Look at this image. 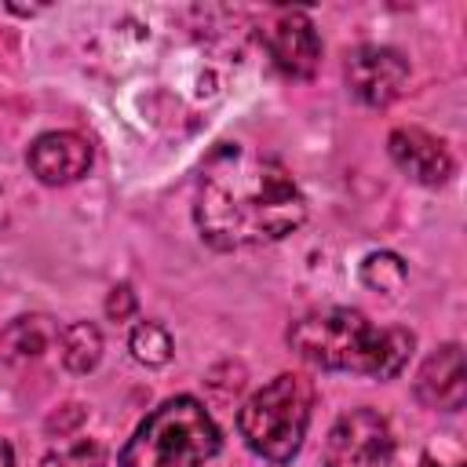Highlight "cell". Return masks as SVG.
<instances>
[{"mask_svg":"<svg viewBox=\"0 0 467 467\" xmlns=\"http://www.w3.org/2000/svg\"><path fill=\"white\" fill-rule=\"evenodd\" d=\"M193 219L212 248L237 252L288 237L306 219V201L281 161L226 142L201 168Z\"/></svg>","mask_w":467,"mask_h":467,"instance_id":"6da1fadb","label":"cell"},{"mask_svg":"<svg viewBox=\"0 0 467 467\" xmlns=\"http://www.w3.org/2000/svg\"><path fill=\"white\" fill-rule=\"evenodd\" d=\"M288 343L303 361L317 368L394 379L412 358L416 336L398 325L379 328L376 321H368L361 310L350 306H321L292 321Z\"/></svg>","mask_w":467,"mask_h":467,"instance_id":"7a4b0ae2","label":"cell"},{"mask_svg":"<svg viewBox=\"0 0 467 467\" xmlns=\"http://www.w3.org/2000/svg\"><path fill=\"white\" fill-rule=\"evenodd\" d=\"M219 452V427L197 398H168L128 438L120 467H204Z\"/></svg>","mask_w":467,"mask_h":467,"instance_id":"3957f363","label":"cell"},{"mask_svg":"<svg viewBox=\"0 0 467 467\" xmlns=\"http://www.w3.org/2000/svg\"><path fill=\"white\" fill-rule=\"evenodd\" d=\"M314 409V383L299 372H281L263 383L237 412L244 445L266 463H288L303 449Z\"/></svg>","mask_w":467,"mask_h":467,"instance_id":"277c9868","label":"cell"},{"mask_svg":"<svg viewBox=\"0 0 467 467\" xmlns=\"http://www.w3.org/2000/svg\"><path fill=\"white\" fill-rule=\"evenodd\" d=\"M325 467H398L390 423L372 409L343 412L328 431Z\"/></svg>","mask_w":467,"mask_h":467,"instance_id":"5b68a950","label":"cell"},{"mask_svg":"<svg viewBox=\"0 0 467 467\" xmlns=\"http://www.w3.org/2000/svg\"><path fill=\"white\" fill-rule=\"evenodd\" d=\"M409 84V62L394 47L365 44L347 58V88L365 106H390Z\"/></svg>","mask_w":467,"mask_h":467,"instance_id":"8992f818","label":"cell"},{"mask_svg":"<svg viewBox=\"0 0 467 467\" xmlns=\"http://www.w3.org/2000/svg\"><path fill=\"white\" fill-rule=\"evenodd\" d=\"M263 40H266L274 66L285 77H292V80L314 77V69L321 62V40H317V29L306 11H277L274 22L263 29Z\"/></svg>","mask_w":467,"mask_h":467,"instance_id":"52a82bcc","label":"cell"},{"mask_svg":"<svg viewBox=\"0 0 467 467\" xmlns=\"http://www.w3.org/2000/svg\"><path fill=\"white\" fill-rule=\"evenodd\" d=\"M387 150L394 157V164L412 179V182H423V186H441L452 179V153L445 150L441 139L427 135L423 128H398L390 131L387 139Z\"/></svg>","mask_w":467,"mask_h":467,"instance_id":"ba28073f","label":"cell"},{"mask_svg":"<svg viewBox=\"0 0 467 467\" xmlns=\"http://www.w3.org/2000/svg\"><path fill=\"white\" fill-rule=\"evenodd\" d=\"M416 398L427 409L456 412L467 401V368H463V347L445 343L438 347L416 372Z\"/></svg>","mask_w":467,"mask_h":467,"instance_id":"9c48e42d","label":"cell"},{"mask_svg":"<svg viewBox=\"0 0 467 467\" xmlns=\"http://www.w3.org/2000/svg\"><path fill=\"white\" fill-rule=\"evenodd\" d=\"M91 146L77 131H47L29 146V171L47 186H66L88 175Z\"/></svg>","mask_w":467,"mask_h":467,"instance_id":"30bf717a","label":"cell"},{"mask_svg":"<svg viewBox=\"0 0 467 467\" xmlns=\"http://www.w3.org/2000/svg\"><path fill=\"white\" fill-rule=\"evenodd\" d=\"M58 347H62V365L77 376L91 372L102 358V332L91 325V321H73L62 328L58 336Z\"/></svg>","mask_w":467,"mask_h":467,"instance_id":"8fae6325","label":"cell"},{"mask_svg":"<svg viewBox=\"0 0 467 467\" xmlns=\"http://www.w3.org/2000/svg\"><path fill=\"white\" fill-rule=\"evenodd\" d=\"M47 347V328L40 317H15L0 332V358L4 361H26L36 358Z\"/></svg>","mask_w":467,"mask_h":467,"instance_id":"7c38bea8","label":"cell"},{"mask_svg":"<svg viewBox=\"0 0 467 467\" xmlns=\"http://www.w3.org/2000/svg\"><path fill=\"white\" fill-rule=\"evenodd\" d=\"M409 281V270L405 263L394 255V252H372L365 255L361 263V285H368L372 292H383V296H398Z\"/></svg>","mask_w":467,"mask_h":467,"instance_id":"4fadbf2b","label":"cell"},{"mask_svg":"<svg viewBox=\"0 0 467 467\" xmlns=\"http://www.w3.org/2000/svg\"><path fill=\"white\" fill-rule=\"evenodd\" d=\"M128 347H131L135 361H142V365H164L171 358V350H175L168 328L157 325V321H139L131 328V336H128Z\"/></svg>","mask_w":467,"mask_h":467,"instance_id":"5bb4252c","label":"cell"},{"mask_svg":"<svg viewBox=\"0 0 467 467\" xmlns=\"http://www.w3.org/2000/svg\"><path fill=\"white\" fill-rule=\"evenodd\" d=\"M44 467H106V445L99 438H77L44 456Z\"/></svg>","mask_w":467,"mask_h":467,"instance_id":"9a60e30c","label":"cell"},{"mask_svg":"<svg viewBox=\"0 0 467 467\" xmlns=\"http://www.w3.org/2000/svg\"><path fill=\"white\" fill-rule=\"evenodd\" d=\"M135 306H139V299H135L131 285H117V288L109 292V299H106V317H109V321H128V317L135 314Z\"/></svg>","mask_w":467,"mask_h":467,"instance_id":"2e32d148","label":"cell"},{"mask_svg":"<svg viewBox=\"0 0 467 467\" xmlns=\"http://www.w3.org/2000/svg\"><path fill=\"white\" fill-rule=\"evenodd\" d=\"M0 467H15V452H11V445L0 438Z\"/></svg>","mask_w":467,"mask_h":467,"instance_id":"e0dca14e","label":"cell"}]
</instances>
